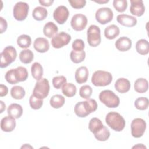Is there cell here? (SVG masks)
<instances>
[{
    "mask_svg": "<svg viewBox=\"0 0 149 149\" xmlns=\"http://www.w3.org/2000/svg\"><path fill=\"white\" fill-rule=\"evenodd\" d=\"M105 122L109 127L116 132H121L125 126V119L116 112H110L107 113Z\"/></svg>",
    "mask_w": 149,
    "mask_h": 149,
    "instance_id": "6da1fadb",
    "label": "cell"
},
{
    "mask_svg": "<svg viewBox=\"0 0 149 149\" xmlns=\"http://www.w3.org/2000/svg\"><path fill=\"white\" fill-rule=\"evenodd\" d=\"M66 78L63 76H55L52 79V84L54 88L56 89H60L62 86L66 83Z\"/></svg>",
    "mask_w": 149,
    "mask_h": 149,
    "instance_id": "60d3db41",
    "label": "cell"
},
{
    "mask_svg": "<svg viewBox=\"0 0 149 149\" xmlns=\"http://www.w3.org/2000/svg\"><path fill=\"white\" fill-rule=\"evenodd\" d=\"M116 20L119 24L127 27H132L136 26L137 22L135 17L126 14H120L118 15Z\"/></svg>",
    "mask_w": 149,
    "mask_h": 149,
    "instance_id": "5bb4252c",
    "label": "cell"
},
{
    "mask_svg": "<svg viewBox=\"0 0 149 149\" xmlns=\"http://www.w3.org/2000/svg\"><path fill=\"white\" fill-rule=\"evenodd\" d=\"M112 81V75L110 72L98 70L92 75L91 83L97 87H104L109 85Z\"/></svg>",
    "mask_w": 149,
    "mask_h": 149,
    "instance_id": "7a4b0ae2",
    "label": "cell"
},
{
    "mask_svg": "<svg viewBox=\"0 0 149 149\" xmlns=\"http://www.w3.org/2000/svg\"><path fill=\"white\" fill-rule=\"evenodd\" d=\"M134 90L139 93H144L148 88V82L144 78L137 79L134 83Z\"/></svg>",
    "mask_w": 149,
    "mask_h": 149,
    "instance_id": "7402d4cb",
    "label": "cell"
},
{
    "mask_svg": "<svg viewBox=\"0 0 149 149\" xmlns=\"http://www.w3.org/2000/svg\"><path fill=\"white\" fill-rule=\"evenodd\" d=\"M8 93V87L5 85L3 84H0V96L1 97H4L7 95Z\"/></svg>",
    "mask_w": 149,
    "mask_h": 149,
    "instance_id": "7dc6e473",
    "label": "cell"
},
{
    "mask_svg": "<svg viewBox=\"0 0 149 149\" xmlns=\"http://www.w3.org/2000/svg\"><path fill=\"white\" fill-rule=\"evenodd\" d=\"M100 101L109 108H116L120 104V99L112 91L105 90L99 94Z\"/></svg>",
    "mask_w": 149,
    "mask_h": 149,
    "instance_id": "3957f363",
    "label": "cell"
},
{
    "mask_svg": "<svg viewBox=\"0 0 149 149\" xmlns=\"http://www.w3.org/2000/svg\"><path fill=\"white\" fill-rule=\"evenodd\" d=\"M72 48L75 51H81L84 48V42L81 39H76L72 43Z\"/></svg>",
    "mask_w": 149,
    "mask_h": 149,
    "instance_id": "ee69618b",
    "label": "cell"
},
{
    "mask_svg": "<svg viewBox=\"0 0 149 149\" xmlns=\"http://www.w3.org/2000/svg\"><path fill=\"white\" fill-rule=\"evenodd\" d=\"M93 93L92 88L88 85H84L81 86L79 90L80 96L84 99L88 100L90 98Z\"/></svg>",
    "mask_w": 149,
    "mask_h": 149,
    "instance_id": "f35d334b",
    "label": "cell"
},
{
    "mask_svg": "<svg viewBox=\"0 0 149 149\" xmlns=\"http://www.w3.org/2000/svg\"><path fill=\"white\" fill-rule=\"evenodd\" d=\"M119 28L115 24H111L108 26L104 30L105 37L109 40L115 39L117 36H119Z\"/></svg>",
    "mask_w": 149,
    "mask_h": 149,
    "instance_id": "603a6c76",
    "label": "cell"
},
{
    "mask_svg": "<svg viewBox=\"0 0 149 149\" xmlns=\"http://www.w3.org/2000/svg\"><path fill=\"white\" fill-rule=\"evenodd\" d=\"M115 88L118 92L125 93L129 91L130 88V83L127 79L119 78L115 81Z\"/></svg>",
    "mask_w": 149,
    "mask_h": 149,
    "instance_id": "d6986e66",
    "label": "cell"
},
{
    "mask_svg": "<svg viewBox=\"0 0 149 149\" xmlns=\"http://www.w3.org/2000/svg\"><path fill=\"white\" fill-rule=\"evenodd\" d=\"M19 59L20 61L24 64L30 63L34 59V54L30 49H24L20 52Z\"/></svg>",
    "mask_w": 149,
    "mask_h": 149,
    "instance_id": "f546056e",
    "label": "cell"
},
{
    "mask_svg": "<svg viewBox=\"0 0 149 149\" xmlns=\"http://www.w3.org/2000/svg\"><path fill=\"white\" fill-rule=\"evenodd\" d=\"M71 40V36L64 31L56 33L51 39V44L55 48H61L68 45Z\"/></svg>",
    "mask_w": 149,
    "mask_h": 149,
    "instance_id": "30bf717a",
    "label": "cell"
},
{
    "mask_svg": "<svg viewBox=\"0 0 149 149\" xmlns=\"http://www.w3.org/2000/svg\"><path fill=\"white\" fill-rule=\"evenodd\" d=\"M149 105V101L146 97H139L134 102L135 107L139 110H146Z\"/></svg>",
    "mask_w": 149,
    "mask_h": 149,
    "instance_id": "8d00e7d4",
    "label": "cell"
},
{
    "mask_svg": "<svg viewBox=\"0 0 149 149\" xmlns=\"http://www.w3.org/2000/svg\"><path fill=\"white\" fill-rule=\"evenodd\" d=\"M132 40L127 37H121L115 42V47L120 51H127L132 47Z\"/></svg>",
    "mask_w": 149,
    "mask_h": 149,
    "instance_id": "e0dca14e",
    "label": "cell"
},
{
    "mask_svg": "<svg viewBox=\"0 0 149 149\" xmlns=\"http://www.w3.org/2000/svg\"><path fill=\"white\" fill-rule=\"evenodd\" d=\"M85 105L87 107V109L90 114L95 111L97 109L98 105L96 101L94 99H88L84 101Z\"/></svg>",
    "mask_w": 149,
    "mask_h": 149,
    "instance_id": "b9f144b4",
    "label": "cell"
},
{
    "mask_svg": "<svg viewBox=\"0 0 149 149\" xmlns=\"http://www.w3.org/2000/svg\"><path fill=\"white\" fill-rule=\"evenodd\" d=\"M69 15V12L68 8L63 5H61L55 9L53 17L58 24H63L68 20Z\"/></svg>",
    "mask_w": 149,
    "mask_h": 149,
    "instance_id": "7c38bea8",
    "label": "cell"
},
{
    "mask_svg": "<svg viewBox=\"0 0 149 149\" xmlns=\"http://www.w3.org/2000/svg\"><path fill=\"white\" fill-rule=\"evenodd\" d=\"M33 148V147H32V146H30V145H27V144H26L25 145H24V146H22L21 147V148Z\"/></svg>",
    "mask_w": 149,
    "mask_h": 149,
    "instance_id": "816d5d0a",
    "label": "cell"
},
{
    "mask_svg": "<svg viewBox=\"0 0 149 149\" xmlns=\"http://www.w3.org/2000/svg\"><path fill=\"white\" fill-rule=\"evenodd\" d=\"M132 148H146V147L142 144H138L136 146H134Z\"/></svg>",
    "mask_w": 149,
    "mask_h": 149,
    "instance_id": "f907efd6",
    "label": "cell"
},
{
    "mask_svg": "<svg viewBox=\"0 0 149 149\" xmlns=\"http://www.w3.org/2000/svg\"><path fill=\"white\" fill-rule=\"evenodd\" d=\"M29 6L24 2H17L13 9L14 18L18 21H23L27 17L29 13Z\"/></svg>",
    "mask_w": 149,
    "mask_h": 149,
    "instance_id": "52a82bcc",
    "label": "cell"
},
{
    "mask_svg": "<svg viewBox=\"0 0 149 149\" xmlns=\"http://www.w3.org/2000/svg\"><path fill=\"white\" fill-rule=\"evenodd\" d=\"M31 72L33 77L38 81L42 79L43 68L41 64L38 62H34L31 67Z\"/></svg>",
    "mask_w": 149,
    "mask_h": 149,
    "instance_id": "d4e9b609",
    "label": "cell"
},
{
    "mask_svg": "<svg viewBox=\"0 0 149 149\" xmlns=\"http://www.w3.org/2000/svg\"><path fill=\"white\" fill-rule=\"evenodd\" d=\"M65 102L64 97L60 94H56L53 95L49 100L51 106L55 109H58L62 107Z\"/></svg>",
    "mask_w": 149,
    "mask_h": 149,
    "instance_id": "f1b7e54d",
    "label": "cell"
},
{
    "mask_svg": "<svg viewBox=\"0 0 149 149\" xmlns=\"http://www.w3.org/2000/svg\"><path fill=\"white\" fill-rule=\"evenodd\" d=\"M33 47L37 52L40 53H45L49 50V44L48 40L46 38L38 37L34 40Z\"/></svg>",
    "mask_w": 149,
    "mask_h": 149,
    "instance_id": "2e32d148",
    "label": "cell"
},
{
    "mask_svg": "<svg viewBox=\"0 0 149 149\" xmlns=\"http://www.w3.org/2000/svg\"><path fill=\"white\" fill-rule=\"evenodd\" d=\"M5 78L8 83L11 84H16L18 81L16 80L15 74H14V69H11L8 70L5 76Z\"/></svg>",
    "mask_w": 149,
    "mask_h": 149,
    "instance_id": "7bdbcfd3",
    "label": "cell"
},
{
    "mask_svg": "<svg viewBox=\"0 0 149 149\" xmlns=\"http://www.w3.org/2000/svg\"><path fill=\"white\" fill-rule=\"evenodd\" d=\"M71 61L74 63H79L83 62L86 58L85 51H75L72 50L70 54Z\"/></svg>",
    "mask_w": 149,
    "mask_h": 149,
    "instance_id": "e575fe53",
    "label": "cell"
},
{
    "mask_svg": "<svg viewBox=\"0 0 149 149\" xmlns=\"http://www.w3.org/2000/svg\"><path fill=\"white\" fill-rule=\"evenodd\" d=\"M29 104L32 109L37 110L42 107L43 105V100L42 99H40L36 97L32 94L29 98Z\"/></svg>",
    "mask_w": 149,
    "mask_h": 149,
    "instance_id": "74e56055",
    "label": "cell"
},
{
    "mask_svg": "<svg viewBox=\"0 0 149 149\" xmlns=\"http://www.w3.org/2000/svg\"><path fill=\"white\" fill-rule=\"evenodd\" d=\"M8 27V23L6 20L2 17H0V33L2 34L5 32Z\"/></svg>",
    "mask_w": 149,
    "mask_h": 149,
    "instance_id": "bcb514c9",
    "label": "cell"
},
{
    "mask_svg": "<svg viewBox=\"0 0 149 149\" xmlns=\"http://www.w3.org/2000/svg\"><path fill=\"white\" fill-rule=\"evenodd\" d=\"M130 12L132 15L140 17L144 14L145 12V6L143 1L132 0L130 1Z\"/></svg>",
    "mask_w": 149,
    "mask_h": 149,
    "instance_id": "4fadbf2b",
    "label": "cell"
},
{
    "mask_svg": "<svg viewBox=\"0 0 149 149\" xmlns=\"http://www.w3.org/2000/svg\"><path fill=\"white\" fill-rule=\"evenodd\" d=\"M87 42L91 47H95L99 45L101 41V30L98 26L91 25L87 31Z\"/></svg>",
    "mask_w": 149,
    "mask_h": 149,
    "instance_id": "8992f818",
    "label": "cell"
},
{
    "mask_svg": "<svg viewBox=\"0 0 149 149\" xmlns=\"http://www.w3.org/2000/svg\"><path fill=\"white\" fill-rule=\"evenodd\" d=\"M17 56L16 49L11 45L6 47L1 53V68H5L13 62Z\"/></svg>",
    "mask_w": 149,
    "mask_h": 149,
    "instance_id": "277c9868",
    "label": "cell"
},
{
    "mask_svg": "<svg viewBox=\"0 0 149 149\" xmlns=\"http://www.w3.org/2000/svg\"><path fill=\"white\" fill-rule=\"evenodd\" d=\"M48 15L47 10L42 6H37L34 8L32 12L33 17L37 21L44 20Z\"/></svg>",
    "mask_w": 149,
    "mask_h": 149,
    "instance_id": "484cf974",
    "label": "cell"
},
{
    "mask_svg": "<svg viewBox=\"0 0 149 149\" xmlns=\"http://www.w3.org/2000/svg\"><path fill=\"white\" fill-rule=\"evenodd\" d=\"M146 129V122L141 118H135L131 123V133L133 137L140 138L144 134Z\"/></svg>",
    "mask_w": 149,
    "mask_h": 149,
    "instance_id": "ba28073f",
    "label": "cell"
},
{
    "mask_svg": "<svg viewBox=\"0 0 149 149\" xmlns=\"http://www.w3.org/2000/svg\"><path fill=\"white\" fill-rule=\"evenodd\" d=\"M113 6L119 12H123L127 7V2L126 0H114Z\"/></svg>",
    "mask_w": 149,
    "mask_h": 149,
    "instance_id": "ab89813d",
    "label": "cell"
},
{
    "mask_svg": "<svg viewBox=\"0 0 149 149\" xmlns=\"http://www.w3.org/2000/svg\"><path fill=\"white\" fill-rule=\"evenodd\" d=\"M7 113L9 116L15 119H18L20 118L23 114V108L22 106L18 104H11L7 109Z\"/></svg>",
    "mask_w": 149,
    "mask_h": 149,
    "instance_id": "ffe728a7",
    "label": "cell"
},
{
    "mask_svg": "<svg viewBox=\"0 0 149 149\" xmlns=\"http://www.w3.org/2000/svg\"><path fill=\"white\" fill-rule=\"evenodd\" d=\"M68 2L72 8L77 9L83 8L86 4L85 0H69Z\"/></svg>",
    "mask_w": 149,
    "mask_h": 149,
    "instance_id": "f6af8a7d",
    "label": "cell"
},
{
    "mask_svg": "<svg viewBox=\"0 0 149 149\" xmlns=\"http://www.w3.org/2000/svg\"><path fill=\"white\" fill-rule=\"evenodd\" d=\"M95 139L100 141H105L107 140L110 136V132L108 129L104 126L102 129L94 134Z\"/></svg>",
    "mask_w": 149,
    "mask_h": 149,
    "instance_id": "836d02e7",
    "label": "cell"
},
{
    "mask_svg": "<svg viewBox=\"0 0 149 149\" xmlns=\"http://www.w3.org/2000/svg\"><path fill=\"white\" fill-rule=\"evenodd\" d=\"M0 103H1V111H0V113H2L6 108V105L2 101H0Z\"/></svg>",
    "mask_w": 149,
    "mask_h": 149,
    "instance_id": "681fc988",
    "label": "cell"
},
{
    "mask_svg": "<svg viewBox=\"0 0 149 149\" xmlns=\"http://www.w3.org/2000/svg\"><path fill=\"white\" fill-rule=\"evenodd\" d=\"M17 44L22 48H27L31 44V37L26 34H22L18 37Z\"/></svg>",
    "mask_w": 149,
    "mask_h": 149,
    "instance_id": "d590c367",
    "label": "cell"
},
{
    "mask_svg": "<svg viewBox=\"0 0 149 149\" xmlns=\"http://www.w3.org/2000/svg\"><path fill=\"white\" fill-rule=\"evenodd\" d=\"M136 51L140 55H146L149 52V43L145 39H140L136 44Z\"/></svg>",
    "mask_w": 149,
    "mask_h": 149,
    "instance_id": "cb8c5ba5",
    "label": "cell"
},
{
    "mask_svg": "<svg viewBox=\"0 0 149 149\" xmlns=\"http://www.w3.org/2000/svg\"><path fill=\"white\" fill-rule=\"evenodd\" d=\"M74 111L75 114L80 118H84L90 115L89 112L87 111L86 105L84 101H81L77 102L74 107Z\"/></svg>",
    "mask_w": 149,
    "mask_h": 149,
    "instance_id": "83f0119b",
    "label": "cell"
},
{
    "mask_svg": "<svg viewBox=\"0 0 149 149\" xmlns=\"http://www.w3.org/2000/svg\"><path fill=\"white\" fill-rule=\"evenodd\" d=\"M39 3L44 6L48 7V6H50L51 5H52V4L54 3V1H51V0L44 1V0H42V1H39Z\"/></svg>",
    "mask_w": 149,
    "mask_h": 149,
    "instance_id": "c3c4849f",
    "label": "cell"
},
{
    "mask_svg": "<svg viewBox=\"0 0 149 149\" xmlns=\"http://www.w3.org/2000/svg\"><path fill=\"white\" fill-rule=\"evenodd\" d=\"M76 86L71 83H65L62 87V92L63 95L68 97H72L76 93Z\"/></svg>",
    "mask_w": 149,
    "mask_h": 149,
    "instance_id": "4dcf8cb0",
    "label": "cell"
},
{
    "mask_svg": "<svg viewBox=\"0 0 149 149\" xmlns=\"http://www.w3.org/2000/svg\"><path fill=\"white\" fill-rule=\"evenodd\" d=\"M88 70L86 66H81L77 68L75 72V80L79 84L84 83L88 77Z\"/></svg>",
    "mask_w": 149,
    "mask_h": 149,
    "instance_id": "ac0fdd59",
    "label": "cell"
},
{
    "mask_svg": "<svg viewBox=\"0 0 149 149\" xmlns=\"http://www.w3.org/2000/svg\"><path fill=\"white\" fill-rule=\"evenodd\" d=\"M14 74L16 80L19 82L24 81L28 77V72L26 68L19 66L14 69Z\"/></svg>",
    "mask_w": 149,
    "mask_h": 149,
    "instance_id": "4316f807",
    "label": "cell"
},
{
    "mask_svg": "<svg viewBox=\"0 0 149 149\" xmlns=\"http://www.w3.org/2000/svg\"><path fill=\"white\" fill-rule=\"evenodd\" d=\"M87 17L81 13L74 15L70 21V25L73 30L79 31L84 30L87 24Z\"/></svg>",
    "mask_w": 149,
    "mask_h": 149,
    "instance_id": "8fae6325",
    "label": "cell"
},
{
    "mask_svg": "<svg viewBox=\"0 0 149 149\" xmlns=\"http://www.w3.org/2000/svg\"><path fill=\"white\" fill-rule=\"evenodd\" d=\"M58 31L57 26L52 22H47L44 26L43 33L48 38H52Z\"/></svg>",
    "mask_w": 149,
    "mask_h": 149,
    "instance_id": "44dd1931",
    "label": "cell"
},
{
    "mask_svg": "<svg viewBox=\"0 0 149 149\" xmlns=\"http://www.w3.org/2000/svg\"><path fill=\"white\" fill-rule=\"evenodd\" d=\"M49 88L48 80L45 78H42L36 82L33 91V95L38 98L44 99L48 95Z\"/></svg>",
    "mask_w": 149,
    "mask_h": 149,
    "instance_id": "5b68a950",
    "label": "cell"
},
{
    "mask_svg": "<svg viewBox=\"0 0 149 149\" xmlns=\"http://www.w3.org/2000/svg\"><path fill=\"white\" fill-rule=\"evenodd\" d=\"M95 2H97V3H107V2H109V1L108 0V1H95Z\"/></svg>",
    "mask_w": 149,
    "mask_h": 149,
    "instance_id": "f5cc1de1",
    "label": "cell"
},
{
    "mask_svg": "<svg viewBox=\"0 0 149 149\" xmlns=\"http://www.w3.org/2000/svg\"><path fill=\"white\" fill-rule=\"evenodd\" d=\"M96 20L101 24H106L110 22L113 17V13L109 8L104 7L98 9L95 13Z\"/></svg>",
    "mask_w": 149,
    "mask_h": 149,
    "instance_id": "9c48e42d",
    "label": "cell"
},
{
    "mask_svg": "<svg viewBox=\"0 0 149 149\" xmlns=\"http://www.w3.org/2000/svg\"><path fill=\"white\" fill-rule=\"evenodd\" d=\"M26 92L24 89L20 86H15L12 87L10 90V95L12 97L16 100H21L25 96Z\"/></svg>",
    "mask_w": 149,
    "mask_h": 149,
    "instance_id": "d6a6232c",
    "label": "cell"
},
{
    "mask_svg": "<svg viewBox=\"0 0 149 149\" xmlns=\"http://www.w3.org/2000/svg\"><path fill=\"white\" fill-rule=\"evenodd\" d=\"M16 124L15 118L8 115L1 119V128L3 132H10L15 129Z\"/></svg>",
    "mask_w": 149,
    "mask_h": 149,
    "instance_id": "9a60e30c",
    "label": "cell"
},
{
    "mask_svg": "<svg viewBox=\"0 0 149 149\" xmlns=\"http://www.w3.org/2000/svg\"><path fill=\"white\" fill-rule=\"evenodd\" d=\"M104 126L101 120L97 118H93L89 122L88 129L93 134L99 131Z\"/></svg>",
    "mask_w": 149,
    "mask_h": 149,
    "instance_id": "1f68e13d",
    "label": "cell"
}]
</instances>
